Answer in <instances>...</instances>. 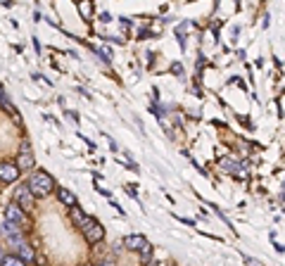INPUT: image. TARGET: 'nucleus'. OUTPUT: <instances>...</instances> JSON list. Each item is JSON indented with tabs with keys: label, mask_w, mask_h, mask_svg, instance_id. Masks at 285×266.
Masks as SVG:
<instances>
[{
	"label": "nucleus",
	"mask_w": 285,
	"mask_h": 266,
	"mask_svg": "<svg viewBox=\"0 0 285 266\" xmlns=\"http://www.w3.org/2000/svg\"><path fill=\"white\" fill-rule=\"evenodd\" d=\"M69 216H71V223H74L76 228H83V226H86V223H88V221L93 219V216H88L86 211H81V209H79V204H76V207H71Z\"/></svg>",
	"instance_id": "9d476101"
},
{
	"label": "nucleus",
	"mask_w": 285,
	"mask_h": 266,
	"mask_svg": "<svg viewBox=\"0 0 285 266\" xmlns=\"http://www.w3.org/2000/svg\"><path fill=\"white\" fill-rule=\"evenodd\" d=\"M27 188H29V193H31L36 200H38V197H48L53 190H57V183H55L53 174L36 169V171H31V176H29Z\"/></svg>",
	"instance_id": "f257e3e1"
},
{
	"label": "nucleus",
	"mask_w": 285,
	"mask_h": 266,
	"mask_svg": "<svg viewBox=\"0 0 285 266\" xmlns=\"http://www.w3.org/2000/svg\"><path fill=\"white\" fill-rule=\"evenodd\" d=\"M83 266H93V264H83Z\"/></svg>",
	"instance_id": "6ab92c4d"
},
{
	"label": "nucleus",
	"mask_w": 285,
	"mask_h": 266,
	"mask_svg": "<svg viewBox=\"0 0 285 266\" xmlns=\"http://www.w3.org/2000/svg\"><path fill=\"white\" fill-rule=\"evenodd\" d=\"M93 266H114L109 259H102V261H98V264H93Z\"/></svg>",
	"instance_id": "dca6fc26"
},
{
	"label": "nucleus",
	"mask_w": 285,
	"mask_h": 266,
	"mask_svg": "<svg viewBox=\"0 0 285 266\" xmlns=\"http://www.w3.org/2000/svg\"><path fill=\"white\" fill-rule=\"evenodd\" d=\"M79 12H81V17L88 19L93 15V3H79Z\"/></svg>",
	"instance_id": "4468645a"
},
{
	"label": "nucleus",
	"mask_w": 285,
	"mask_h": 266,
	"mask_svg": "<svg viewBox=\"0 0 285 266\" xmlns=\"http://www.w3.org/2000/svg\"><path fill=\"white\" fill-rule=\"evenodd\" d=\"M81 230H83V238H86L88 245H98L100 240H105V228H102V223H98L95 219H90Z\"/></svg>",
	"instance_id": "7ed1b4c3"
},
{
	"label": "nucleus",
	"mask_w": 285,
	"mask_h": 266,
	"mask_svg": "<svg viewBox=\"0 0 285 266\" xmlns=\"http://www.w3.org/2000/svg\"><path fill=\"white\" fill-rule=\"evenodd\" d=\"M5 221H10V223L19 226V228L24 230V233L31 228V219H29V214H27V211L19 209L15 202H10L8 207H5Z\"/></svg>",
	"instance_id": "f03ea898"
},
{
	"label": "nucleus",
	"mask_w": 285,
	"mask_h": 266,
	"mask_svg": "<svg viewBox=\"0 0 285 266\" xmlns=\"http://www.w3.org/2000/svg\"><path fill=\"white\" fill-rule=\"evenodd\" d=\"M5 254H8V252H5V247H0V264H3V259H5Z\"/></svg>",
	"instance_id": "f3484780"
},
{
	"label": "nucleus",
	"mask_w": 285,
	"mask_h": 266,
	"mask_svg": "<svg viewBox=\"0 0 285 266\" xmlns=\"http://www.w3.org/2000/svg\"><path fill=\"white\" fill-rule=\"evenodd\" d=\"M12 202H15L22 211H34V207H36V197L29 193L27 183L17 188V193H15V200H12Z\"/></svg>",
	"instance_id": "20e7f679"
},
{
	"label": "nucleus",
	"mask_w": 285,
	"mask_h": 266,
	"mask_svg": "<svg viewBox=\"0 0 285 266\" xmlns=\"http://www.w3.org/2000/svg\"><path fill=\"white\" fill-rule=\"evenodd\" d=\"M34 164H36V159H34V155H31V150H27V140H24V143H22V150H19V155H17V159H15V166H17L19 174H22V171H31Z\"/></svg>",
	"instance_id": "423d86ee"
},
{
	"label": "nucleus",
	"mask_w": 285,
	"mask_h": 266,
	"mask_svg": "<svg viewBox=\"0 0 285 266\" xmlns=\"http://www.w3.org/2000/svg\"><path fill=\"white\" fill-rule=\"evenodd\" d=\"M0 235L8 240V238H17V235H27V233L19 228V226H15V223H10V221L3 219L0 221Z\"/></svg>",
	"instance_id": "1a4fd4ad"
},
{
	"label": "nucleus",
	"mask_w": 285,
	"mask_h": 266,
	"mask_svg": "<svg viewBox=\"0 0 285 266\" xmlns=\"http://www.w3.org/2000/svg\"><path fill=\"white\" fill-rule=\"evenodd\" d=\"M148 266H164V264H160V261H150Z\"/></svg>",
	"instance_id": "a211bd4d"
},
{
	"label": "nucleus",
	"mask_w": 285,
	"mask_h": 266,
	"mask_svg": "<svg viewBox=\"0 0 285 266\" xmlns=\"http://www.w3.org/2000/svg\"><path fill=\"white\" fill-rule=\"evenodd\" d=\"M12 254H15V257H17V259H22V261H24V264H34L36 249L31 247V245H29V240H24V242H22V245H19V247L15 249V252H12Z\"/></svg>",
	"instance_id": "0eeeda50"
},
{
	"label": "nucleus",
	"mask_w": 285,
	"mask_h": 266,
	"mask_svg": "<svg viewBox=\"0 0 285 266\" xmlns=\"http://www.w3.org/2000/svg\"><path fill=\"white\" fill-rule=\"evenodd\" d=\"M57 200L62 202V204H67V207H76V197H74V193L71 190H67V188H57Z\"/></svg>",
	"instance_id": "9b49d317"
},
{
	"label": "nucleus",
	"mask_w": 285,
	"mask_h": 266,
	"mask_svg": "<svg viewBox=\"0 0 285 266\" xmlns=\"http://www.w3.org/2000/svg\"><path fill=\"white\" fill-rule=\"evenodd\" d=\"M138 254H140V264L143 266L150 264V259H152V245H150V242H148V245H145V247H143Z\"/></svg>",
	"instance_id": "f8f14e48"
},
{
	"label": "nucleus",
	"mask_w": 285,
	"mask_h": 266,
	"mask_svg": "<svg viewBox=\"0 0 285 266\" xmlns=\"http://www.w3.org/2000/svg\"><path fill=\"white\" fill-rule=\"evenodd\" d=\"M34 264H36V266H48V259H45L43 254H36V257H34Z\"/></svg>",
	"instance_id": "2eb2a0df"
},
{
	"label": "nucleus",
	"mask_w": 285,
	"mask_h": 266,
	"mask_svg": "<svg viewBox=\"0 0 285 266\" xmlns=\"http://www.w3.org/2000/svg\"><path fill=\"white\" fill-rule=\"evenodd\" d=\"M145 245H148V240H145V235H140V233H133V235H126L124 238V247L131 249V252H140Z\"/></svg>",
	"instance_id": "6e6552de"
},
{
	"label": "nucleus",
	"mask_w": 285,
	"mask_h": 266,
	"mask_svg": "<svg viewBox=\"0 0 285 266\" xmlns=\"http://www.w3.org/2000/svg\"><path fill=\"white\" fill-rule=\"evenodd\" d=\"M19 169L15 166V162H10V159H3L0 162V183H17L19 181Z\"/></svg>",
	"instance_id": "39448f33"
},
{
	"label": "nucleus",
	"mask_w": 285,
	"mask_h": 266,
	"mask_svg": "<svg viewBox=\"0 0 285 266\" xmlns=\"http://www.w3.org/2000/svg\"><path fill=\"white\" fill-rule=\"evenodd\" d=\"M0 266H27V264H24L22 259L15 257L12 252H10V254H5V259H3V264H0Z\"/></svg>",
	"instance_id": "ddd939ff"
}]
</instances>
